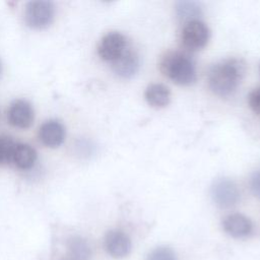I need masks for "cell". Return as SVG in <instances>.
Segmentation results:
<instances>
[{
  "mask_svg": "<svg viewBox=\"0 0 260 260\" xmlns=\"http://www.w3.org/2000/svg\"><path fill=\"white\" fill-rule=\"evenodd\" d=\"M7 118L9 123L17 128H28L35 118L34 109L31 105L24 100L14 101L7 112Z\"/></svg>",
  "mask_w": 260,
  "mask_h": 260,
  "instance_id": "8",
  "label": "cell"
},
{
  "mask_svg": "<svg viewBox=\"0 0 260 260\" xmlns=\"http://www.w3.org/2000/svg\"><path fill=\"white\" fill-rule=\"evenodd\" d=\"M147 260H177V257L171 248L161 246L153 249L149 253Z\"/></svg>",
  "mask_w": 260,
  "mask_h": 260,
  "instance_id": "17",
  "label": "cell"
},
{
  "mask_svg": "<svg viewBox=\"0 0 260 260\" xmlns=\"http://www.w3.org/2000/svg\"><path fill=\"white\" fill-rule=\"evenodd\" d=\"M246 72L245 63L237 58L219 61L209 68L207 74L211 91L218 96L233 94L241 83Z\"/></svg>",
  "mask_w": 260,
  "mask_h": 260,
  "instance_id": "1",
  "label": "cell"
},
{
  "mask_svg": "<svg viewBox=\"0 0 260 260\" xmlns=\"http://www.w3.org/2000/svg\"><path fill=\"white\" fill-rule=\"evenodd\" d=\"M144 98L149 106L160 109L170 104L171 91L169 87L162 83H151L146 87Z\"/></svg>",
  "mask_w": 260,
  "mask_h": 260,
  "instance_id": "12",
  "label": "cell"
},
{
  "mask_svg": "<svg viewBox=\"0 0 260 260\" xmlns=\"http://www.w3.org/2000/svg\"><path fill=\"white\" fill-rule=\"evenodd\" d=\"M126 48V38L121 32L111 31L102 38L98 46V54L101 59L113 62L121 56Z\"/></svg>",
  "mask_w": 260,
  "mask_h": 260,
  "instance_id": "6",
  "label": "cell"
},
{
  "mask_svg": "<svg viewBox=\"0 0 260 260\" xmlns=\"http://www.w3.org/2000/svg\"><path fill=\"white\" fill-rule=\"evenodd\" d=\"M176 13L180 20L187 23L198 20L202 15V8L200 3L196 1H178L176 3Z\"/></svg>",
  "mask_w": 260,
  "mask_h": 260,
  "instance_id": "14",
  "label": "cell"
},
{
  "mask_svg": "<svg viewBox=\"0 0 260 260\" xmlns=\"http://www.w3.org/2000/svg\"><path fill=\"white\" fill-rule=\"evenodd\" d=\"M1 72H2V63L0 61V74H1Z\"/></svg>",
  "mask_w": 260,
  "mask_h": 260,
  "instance_id": "20",
  "label": "cell"
},
{
  "mask_svg": "<svg viewBox=\"0 0 260 260\" xmlns=\"http://www.w3.org/2000/svg\"><path fill=\"white\" fill-rule=\"evenodd\" d=\"M105 249L114 258H123L131 251L130 238L120 230H111L105 236Z\"/></svg>",
  "mask_w": 260,
  "mask_h": 260,
  "instance_id": "9",
  "label": "cell"
},
{
  "mask_svg": "<svg viewBox=\"0 0 260 260\" xmlns=\"http://www.w3.org/2000/svg\"><path fill=\"white\" fill-rule=\"evenodd\" d=\"M68 249L75 260H89L91 257V248L88 242L78 236H74L68 241Z\"/></svg>",
  "mask_w": 260,
  "mask_h": 260,
  "instance_id": "15",
  "label": "cell"
},
{
  "mask_svg": "<svg viewBox=\"0 0 260 260\" xmlns=\"http://www.w3.org/2000/svg\"><path fill=\"white\" fill-rule=\"evenodd\" d=\"M55 16V6L51 1L37 0L26 4L24 11L25 22L32 28H45L49 26Z\"/></svg>",
  "mask_w": 260,
  "mask_h": 260,
  "instance_id": "3",
  "label": "cell"
},
{
  "mask_svg": "<svg viewBox=\"0 0 260 260\" xmlns=\"http://www.w3.org/2000/svg\"><path fill=\"white\" fill-rule=\"evenodd\" d=\"M240 190L237 184L229 178H217L210 186L212 201L220 208H229L240 200Z\"/></svg>",
  "mask_w": 260,
  "mask_h": 260,
  "instance_id": "4",
  "label": "cell"
},
{
  "mask_svg": "<svg viewBox=\"0 0 260 260\" xmlns=\"http://www.w3.org/2000/svg\"><path fill=\"white\" fill-rule=\"evenodd\" d=\"M15 142L9 137H0V165L11 162Z\"/></svg>",
  "mask_w": 260,
  "mask_h": 260,
  "instance_id": "16",
  "label": "cell"
},
{
  "mask_svg": "<svg viewBox=\"0 0 260 260\" xmlns=\"http://www.w3.org/2000/svg\"><path fill=\"white\" fill-rule=\"evenodd\" d=\"M223 231L233 238L248 237L253 231V224L249 217L242 213H231L222 219Z\"/></svg>",
  "mask_w": 260,
  "mask_h": 260,
  "instance_id": "10",
  "label": "cell"
},
{
  "mask_svg": "<svg viewBox=\"0 0 260 260\" xmlns=\"http://www.w3.org/2000/svg\"><path fill=\"white\" fill-rule=\"evenodd\" d=\"M248 103L251 110L257 115H260V87H257L250 92Z\"/></svg>",
  "mask_w": 260,
  "mask_h": 260,
  "instance_id": "18",
  "label": "cell"
},
{
  "mask_svg": "<svg viewBox=\"0 0 260 260\" xmlns=\"http://www.w3.org/2000/svg\"><path fill=\"white\" fill-rule=\"evenodd\" d=\"M140 60L137 52L128 46L121 54V56L112 62V68L114 72L118 76L126 79L133 77L138 72Z\"/></svg>",
  "mask_w": 260,
  "mask_h": 260,
  "instance_id": "7",
  "label": "cell"
},
{
  "mask_svg": "<svg viewBox=\"0 0 260 260\" xmlns=\"http://www.w3.org/2000/svg\"><path fill=\"white\" fill-rule=\"evenodd\" d=\"M250 188L254 196L260 199V169L252 174L250 179Z\"/></svg>",
  "mask_w": 260,
  "mask_h": 260,
  "instance_id": "19",
  "label": "cell"
},
{
  "mask_svg": "<svg viewBox=\"0 0 260 260\" xmlns=\"http://www.w3.org/2000/svg\"><path fill=\"white\" fill-rule=\"evenodd\" d=\"M37 159V152L34 147L25 143H16L12 155L11 162L14 164L18 169L27 170L30 169Z\"/></svg>",
  "mask_w": 260,
  "mask_h": 260,
  "instance_id": "13",
  "label": "cell"
},
{
  "mask_svg": "<svg viewBox=\"0 0 260 260\" xmlns=\"http://www.w3.org/2000/svg\"><path fill=\"white\" fill-rule=\"evenodd\" d=\"M40 139L48 147H58L60 146L66 135V130L64 125L58 120L46 121L40 128Z\"/></svg>",
  "mask_w": 260,
  "mask_h": 260,
  "instance_id": "11",
  "label": "cell"
},
{
  "mask_svg": "<svg viewBox=\"0 0 260 260\" xmlns=\"http://www.w3.org/2000/svg\"><path fill=\"white\" fill-rule=\"evenodd\" d=\"M209 37L210 30L208 26L200 19L185 23L181 32L182 44L190 51H199L203 49L208 43Z\"/></svg>",
  "mask_w": 260,
  "mask_h": 260,
  "instance_id": "5",
  "label": "cell"
},
{
  "mask_svg": "<svg viewBox=\"0 0 260 260\" xmlns=\"http://www.w3.org/2000/svg\"><path fill=\"white\" fill-rule=\"evenodd\" d=\"M162 74L178 85H191L196 81V68L192 59L181 52H169L160 60Z\"/></svg>",
  "mask_w": 260,
  "mask_h": 260,
  "instance_id": "2",
  "label": "cell"
}]
</instances>
